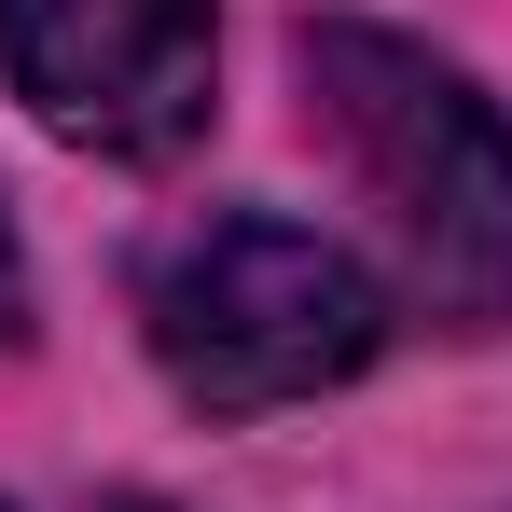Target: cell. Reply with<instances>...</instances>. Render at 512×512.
Masks as SVG:
<instances>
[{
    "instance_id": "cell-5",
    "label": "cell",
    "mask_w": 512,
    "mask_h": 512,
    "mask_svg": "<svg viewBox=\"0 0 512 512\" xmlns=\"http://www.w3.org/2000/svg\"><path fill=\"white\" fill-rule=\"evenodd\" d=\"M0 512H14V499H0Z\"/></svg>"
},
{
    "instance_id": "cell-3",
    "label": "cell",
    "mask_w": 512,
    "mask_h": 512,
    "mask_svg": "<svg viewBox=\"0 0 512 512\" xmlns=\"http://www.w3.org/2000/svg\"><path fill=\"white\" fill-rule=\"evenodd\" d=\"M208 0H0V84L97 167H167L208 139Z\"/></svg>"
},
{
    "instance_id": "cell-2",
    "label": "cell",
    "mask_w": 512,
    "mask_h": 512,
    "mask_svg": "<svg viewBox=\"0 0 512 512\" xmlns=\"http://www.w3.org/2000/svg\"><path fill=\"white\" fill-rule=\"evenodd\" d=\"M139 333L194 416H277L388 346V277L277 208H194L139 263Z\"/></svg>"
},
{
    "instance_id": "cell-1",
    "label": "cell",
    "mask_w": 512,
    "mask_h": 512,
    "mask_svg": "<svg viewBox=\"0 0 512 512\" xmlns=\"http://www.w3.org/2000/svg\"><path fill=\"white\" fill-rule=\"evenodd\" d=\"M291 84L305 139H333L360 180L402 305L443 333H499L512 319V125L457 56H429L374 14H305L291 28Z\"/></svg>"
},
{
    "instance_id": "cell-4",
    "label": "cell",
    "mask_w": 512,
    "mask_h": 512,
    "mask_svg": "<svg viewBox=\"0 0 512 512\" xmlns=\"http://www.w3.org/2000/svg\"><path fill=\"white\" fill-rule=\"evenodd\" d=\"M0 346H28V250H14V208H0Z\"/></svg>"
}]
</instances>
